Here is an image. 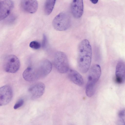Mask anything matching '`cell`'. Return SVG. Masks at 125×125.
Segmentation results:
<instances>
[{
    "label": "cell",
    "mask_w": 125,
    "mask_h": 125,
    "mask_svg": "<svg viewBox=\"0 0 125 125\" xmlns=\"http://www.w3.org/2000/svg\"><path fill=\"white\" fill-rule=\"evenodd\" d=\"M92 56V48L89 41L84 39L80 43L78 47L77 65L81 73H86L90 66Z\"/></svg>",
    "instance_id": "1"
},
{
    "label": "cell",
    "mask_w": 125,
    "mask_h": 125,
    "mask_svg": "<svg viewBox=\"0 0 125 125\" xmlns=\"http://www.w3.org/2000/svg\"><path fill=\"white\" fill-rule=\"evenodd\" d=\"M101 74V68L99 65L94 64L91 68L85 90L86 94L88 97H91L94 95L96 84L100 78Z\"/></svg>",
    "instance_id": "2"
},
{
    "label": "cell",
    "mask_w": 125,
    "mask_h": 125,
    "mask_svg": "<svg viewBox=\"0 0 125 125\" xmlns=\"http://www.w3.org/2000/svg\"><path fill=\"white\" fill-rule=\"evenodd\" d=\"M71 19L67 13L61 12L56 15L53 19L52 25L56 30L62 31L68 29L71 24Z\"/></svg>",
    "instance_id": "3"
},
{
    "label": "cell",
    "mask_w": 125,
    "mask_h": 125,
    "mask_svg": "<svg viewBox=\"0 0 125 125\" xmlns=\"http://www.w3.org/2000/svg\"><path fill=\"white\" fill-rule=\"evenodd\" d=\"M55 66L61 73H66L69 70V64L67 56L63 52L58 51L55 53L54 58Z\"/></svg>",
    "instance_id": "4"
},
{
    "label": "cell",
    "mask_w": 125,
    "mask_h": 125,
    "mask_svg": "<svg viewBox=\"0 0 125 125\" xmlns=\"http://www.w3.org/2000/svg\"><path fill=\"white\" fill-rule=\"evenodd\" d=\"M20 63L18 58L13 55H10L4 58L3 67L4 71L8 73H15L17 72L20 68Z\"/></svg>",
    "instance_id": "5"
},
{
    "label": "cell",
    "mask_w": 125,
    "mask_h": 125,
    "mask_svg": "<svg viewBox=\"0 0 125 125\" xmlns=\"http://www.w3.org/2000/svg\"><path fill=\"white\" fill-rule=\"evenodd\" d=\"M13 96V91L11 87L5 85L0 88V105L3 106L8 104Z\"/></svg>",
    "instance_id": "6"
},
{
    "label": "cell",
    "mask_w": 125,
    "mask_h": 125,
    "mask_svg": "<svg viewBox=\"0 0 125 125\" xmlns=\"http://www.w3.org/2000/svg\"><path fill=\"white\" fill-rule=\"evenodd\" d=\"M45 89L44 84L42 82H38L31 86L28 91L31 99L35 100L40 98L43 95Z\"/></svg>",
    "instance_id": "7"
},
{
    "label": "cell",
    "mask_w": 125,
    "mask_h": 125,
    "mask_svg": "<svg viewBox=\"0 0 125 125\" xmlns=\"http://www.w3.org/2000/svg\"><path fill=\"white\" fill-rule=\"evenodd\" d=\"M0 20L7 18L11 12L14 6L13 2L11 0H2L0 1Z\"/></svg>",
    "instance_id": "8"
},
{
    "label": "cell",
    "mask_w": 125,
    "mask_h": 125,
    "mask_svg": "<svg viewBox=\"0 0 125 125\" xmlns=\"http://www.w3.org/2000/svg\"><path fill=\"white\" fill-rule=\"evenodd\" d=\"M71 9L72 14L75 18L77 19L80 18L83 13V0H73L71 4Z\"/></svg>",
    "instance_id": "9"
},
{
    "label": "cell",
    "mask_w": 125,
    "mask_h": 125,
    "mask_svg": "<svg viewBox=\"0 0 125 125\" xmlns=\"http://www.w3.org/2000/svg\"><path fill=\"white\" fill-rule=\"evenodd\" d=\"M115 81L118 83L121 84L125 81V62L122 60L118 62L115 70Z\"/></svg>",
    "instance_id": "10"
},
{
    "label": "cell",
    "mask_w": 125,
    "mask_h": 125,
    "mask_svg": "<svg viewBox=\"0 0 125 125\" xmlns=\"http://www.w3.org/2000/svg\"><path fill=\"white\" fill-rule=\"evenodd\" d=\"M21 6L24 11L30 13H33L37 11L38 3L36 0H22Z\"/></svg>",
    "instance_id": "11"
},
{
    "label": "cell",
    "mask_w": 125,
    "mask_h": 125,
    "mask_svg": "<svg viewBox=\"0 0 125 125\" xmlns=\"http://www.w3.org/2000/svg\"><path fill=\"white\" fill-rule=\"evenodd\" d=\"M38 64L41 71L42 78L48 75L52 70V64L48 59L42 60L38 63Z\"/></svg>",
    "instance_id": "12"
},
{
    "label": "cell",
    "mask_w": 125,
    "mask_h": 125,
    "mask_svg": "<svg viewBox=\"0 0 125 125\" xmlns=\"http://www.w3.org/2000/svg\"><path fill=\"white\" fill-rule=\"evenodd\" d=\"M68 75L70 80L76 84L80 86L84 84V81L82 76L76 70L73 69L69 70Z\"/></svg>",
    "instance_id": "13"
},
{
    "label": "cell",
    "mask_w": 125,
    "mask_h": 125,
    "mask_svg": "<svg viewBox=\"0 0 125 125\" xmlns=\"http://www.w3.org/2000/svg\"><path fill=\"white\" fill-rule=\"evenodd\" d=\"M56 0H46L44 5V11L47 15H49L52 12L54 8Z\"/></svg>",
    "instance_id": "14"
},
{
    "label": "cell",
    "mask_w": 125,
    "mask_h": 125,
    "mask_svg": "<svg viewBox=\"0 0 125 125\" xmlns=\"http://www.w3.org/2000/svg\"><path fill=\"white\" fill-rule=\"evenodd\" d=\"M117 125H125V109L120 111L118 115Z\"/></svg>",
    "instance_id": "15"
},
{
    "label": "cell",
    "mask_w": 125,
    "mask_h": 125,
    "mask_svg": "<svg viewBox=\"0 0 125 125\" xmlns=\"http://www.w3.org/2000/svg\"><path fill=\"white\" fill-rule=\"evenodd\" d=\"M30 47L31 48L36 50L39 49L41 47V44L38 42L33 41L31 42L29 44Z\"/></svg>",
    "instance_id": "16"
},
{
    "label": "cell",
    "mask_w": 125,
    "mask_h": 125,
    "mask_svg": "<svg viewBox=\"0 0 125 125\" xmlns=\"http://www.w3.org/2000/svg\"><path fill=\"white\" fill-rule=\"evenodd\" d=\"M24 100L22 99L19 100L15 104L13 108L15 109H17L21 106L24 103Z\"/></svg>",
    "instance_id": "17"
},
{
    "label": "cell",
    "mask_w": 125,
    "mask_h": 125,
    "mask_svg": "<svg viewBox=\"0 0 125 125\" xmlns=\"http://www.w3.org/2000/svg\"><path fill=\"white\" fill-rule=\"evenodd\" d=\"M47 42V39L46 35L44 34L43 36V39L42 42V46L43 47H45L46 46Z\"/></svg>",
    "instance_id": "18"
},
{
    "label": "cell",
    "mask_w": 125,
    "mask_h": 125,
    "mask_svg": "<svg viewBox=\"0 0 125 125\" xmlns=\"http://www.w3.org/2000/svg\"><path fill=\"white\" fill-rule=\"evenodd\" d=\"M90 1L93 3L95 4L96 3L98 2V0H91Z\"/></svg>",
    "instance_id": "19"
}]
</instances>
